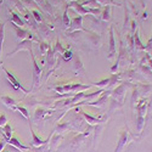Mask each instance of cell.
<instances>
[{"label": "cell", "mask_w": 152, "mask_h": 152, "mask_svg": "<svg viewBox=\"0 0 152 152\" xmlns=\"http://www.w3.org/2000/svg\"><path fill=\"white\" fill-rule=\"evenodd\" d=\"M4 136L6 139V141L10 140V139L12 137V129H11V126L9 124H5L4 125Z\"/></svg>", "instance_id": "277c9868"}, {"label": "cell", "mask_w": 152, "mask_h": 152, "mask_svg": "<svg viewBox=\"0 0 152 152\" xmlns=\"http://www.w3.org/2000/svg\"><path fill=\"white\" fill-rule=\"evenodd\" d=\"M4 101H5V102H6V104H7L9 106H10V105H12V104H14V101H12L11 99H7V97H5V99H4Z\"/></svg>", "instance_id": "52a82bcc"}, {"label": "cell", "mask_w": 152, "mask_h": 152, "mask_svg": "<svg viewBox=\"0 0 152 152\" xmlns=\"http://www.w3.org/2000/svg\"><path fill=\"white\" fill-rule=\"evenodd\" d=\"M6 122H7L6 117H5V116H1V118H0V126H4Z\"/></svg>", "instance_id": "8992f818"}, {"label": "cell", "mask_w": 152, "mask_h": 152, "mask_svg": "<svg viewBox=\"0 0 152 152\" xmlns=\"http://www.w3.org/2000/svg\"><path fill=\"white\" fill-rule=\"evenodd\" d=\"M20 111L22 112V115H23L24 117H28V115H27V111H26V110H24V108H20Z\"/></svg>", "instance_id": "ba28073f"}, {"label": "cell", "mask_w": 152, "mask_h": 152, "mask_svg": "<svg viewBox=\"0 0 152 152\" xmlns=\"http://www.w3.org/2000/svg\"><path fill=\"white\" fill-rule=\"evenodd\" d=\"M128 144H129V136H128V134L124 132V133H122V135H121L119 142L117 144V147H116L115 152H123L124 148L126 147V145H128Z\"/></svg>", "instance_id": "6da1fadb"}, {"label": "cell", "mask_w": 152, "mask_h": 152, "mask_svg": "<svg viewBox=\"0 0 152 152\" xmlns=\"http://www.w3.org/2000/svg\"><path fill=\"white\" fill-rule=\"evenodd\" d=\"M7 144L11 145V146H14L15 148H17V150H20V151H28V150H29V146H24L16 136H12L10 140H7Z\"/></svg>", "instance_id": "7a4b0ae2"}, {"label": "cell", "mask_w": 152, "mask_h": 152, "mask_svg": "<svg viewBox=\"0 0 152 152\" xmlns=\"http://www.w3.org/2000/svg\"><path fill=\"white\" fill-rule=\"evenodd\" d=\"M6 144H7L6 140H1V141H0V152H3V151H4V147L6 146Z\"/></svg>", "instance_id": "5b68a950"}, {"label": "cell", "mask_w": 152, "mask_h": 152, "mask_svg": "<svg viewBox=\"0 0 152 152\" xmlns=\"http://www.w3.org/2000/svg\"><path fill=\"white\" fill-rule=\"evenodd\" d=\"M32 136H33V140H32V146H35V147H39V146H43V145H45L46 142H49V139L46 141H44V140H42V139H39L37 136V134L34 133V132H32Z\"/></svg>", "instance_id": "3957f363"}]
</instances>
